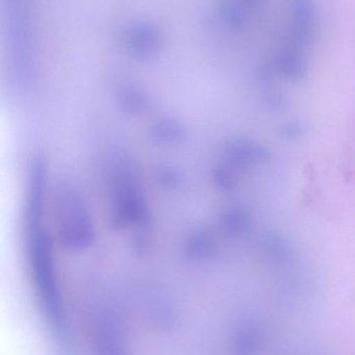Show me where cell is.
Segmentation results:
<instances>
[{"label": "cell", "instance_id": "1", "mask_svg": "<svg viewBox=\"0 0 355 355\" xmlns=\"http://www.w3.org/2000/svg\"><path fill=\"white\" fill-rule=\"evenodd\" d=\"M89 324L95 355H131L129 327L120 311L99 309L91 315Z\"/></svg>", "mask_w": 355, "mask_h": 355}, {"label": "cell", "instance_id": "2", "mask_svg": "<svg viewBox=\"0 0 355 355\" xmlns=\"http://www.w3.org/2000/svg\"><path fill=\"white\" fill-rule=\"evenodd\" d=\"M119 40L126 55L142 62L156 58L163 47V35L160 29L145 21L126 25L121 31Z\"/></svg>", "mask_w": 355, "mask_h": 355}, {"label": "cell", "instance_id": "3", "mask_svg": "<svg viewBox=\"0 0 355 355\" xmlns=\"http://www.w3.org/2000/svg\"><path fill=\"white\" fill-rule=\"evenodd\" d=\"M288 43L308 52L316 40L317 10L313 0H291Z\"/></svg>", "mask_w": 355, "mask_h": 355}, {"label": "cell", "instance_id": "4", "mask_svg": "<svg viewBox=\"0 0 355 355\" xmlns=\"http://www.w3.org/2000/svg\"><path fill=\"white\" fill-rule=\"evenodd\" d=\"M267 0H222L219 3L221 22L233 31H245L266 6Z\"/></svg>", "mask_w": 355, "mask_h": 355}, {"label": "cell", "instance_id": "5", "mask_svg": "<svg viewBox=\"0 0 355 355\" xmlns=\"http://www.w3.org/2000/svg\"><path fill=\"white\" fill-rule=\"evenodd\" d=\"M265 331L261 323L246 319L239 323L233 337L235 355H258L264 345Z\"/></svg>", "mask_w": 355, "mask_h": 355}, {"label": "cell", "instance_id": "6", "mask_svg": "<svg viewBox=\"0 0 355 355\" xmlns=\"http://www.w3.org/2000/svg\"><path fill=\"white\" fill-rule=\"evenodd\" d=\"M308 52L286 44L279 51L274 62L277 73L292 81H300L308 73Z\"/></svg>", "mask_w": 355, "mask_h": 355}]
</instances>
